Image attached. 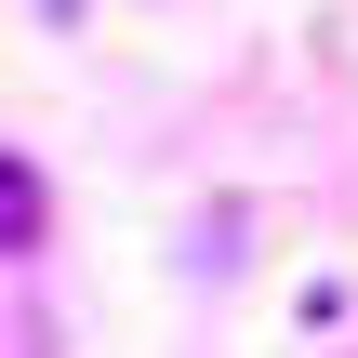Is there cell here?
Returning a JSON list of instances; mask_svg holds the SVG:
<instances>
[{
  "label": "cell",
  "instance_id": "1",
  "mask_svg": "<svg viewBox=\"0 0 358 358\" xmlns=\"http://www.w3.org/2000/svg\"><path fill=\"white\" fill-rule=\"evenodd\" d=\"M40 226H53V213H40V173L13 159V173H0V239H13V252H40Z\"/></svg>",
  "mask_w": 358,
  "mask_h": 358
}]
</instances>
